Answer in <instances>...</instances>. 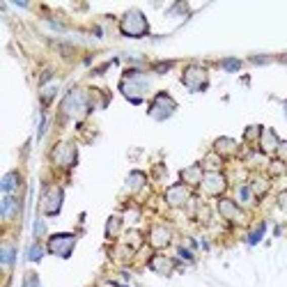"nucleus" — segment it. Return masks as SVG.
<instances>
[{"label":"nucleus","mask_w":287,"mask_h":287,"mask_svg":"<svg viewBox=\"0 0 287 287\" xmlns=\"http://www.w3.org/2000/svg\"><path fill=\"white\" fill-rule=\"evenodd\" d=\"M119 88H122L124 97H127L129 101L140 104L143 97L147 94V90H149V78L147 76H143L140 71H127V76H124V80H122Z\"/></svg>","instance_id":"obj_1"},{"label":"nucleus","mask_w":287,"mask_h":287,"mask_svg":"<svg viewBox=\"0 0 287 287\" xmlns=\"http://www.w3.org/2000/svg\"><path fill=\"white\" fill-rule=\"evenodd\" d=\"M119 30H122L127 37H143V35H147L149 25L140 10H129L124 14L122 23H119Z\"/></svg>","instance_id":"obj_2"},{"label":"nucleus","mask_w":287,"mask_h":287,"mask_svg":"<svg viewBox=\"0 0 287 287\" xmlns=\"http://www.w3.org/2000/svg\"><path fill=\"white\" fill-rule=\"evenodd\" d=\"M62 110H65V115H69V117H76V119L83 117V115L90 110L85 92H80V90H71V92L65 97V101H62Z\"/></svg>","instance_id":"obj_3"},{"label":"nucleus","mask_w":287,"mask_h":287,"mask_svg":"<svg viewBox=\"0 0 287 287\" xmlns=\"http://www.w3.org/2000/svg\"><path fill=\"white\" fill-rule=\"evenodd\" d=\"M175 108H177V104L173 101V97L166 94V92H161V94L154 97L152 106H149V115H152L154 119H166V117H170V115L175 113Z\"/></svg>","instance_id":"obj_4"},{"label":"nucleus","mask_w":287,"mask_h":287,"mask_svg":"<svg viewBox=\"0 0 287 287\" xmlns=\"http://www.w3.org/2000/svg\"><path fill=\"white\" fill-rule=\"evenodd\" d=\"M182 83L186 85L191 92H200V90L207 88V69H202V67H198V65L186 67V71H184V76H182Z\"/></svg>","instance_id":"obj_5"},{"label":"nucleus","mask_w":287,"mask_h":287,"mask_svg":"<svg viewBox=\"0 0 287 287\" xmlns=\"http://www.w3.org/2000/svg\"><path fill=\"white\" fill-rule=\"evenodd\" d=\"M74 246H76L74 234H55L49 241V251L53 253V255H58V258H69Z\"/></svg>","instance_id":"obj_6"},{"label":"nucleus","mask_w":287,"mask_h":287,"mask_svg":"<svg viewBox=\"0 0 287 287\" xmlns=\"http://www.w3.org/2000/svg\"><path fill=\"white\" fill-rule=\"evenodd\" d=\"M53 161L62 168H71L76 163V147L71 143H60L53 149Z\"/></svg>","instance_id":"obj_7"},{"label":"nucleus","mask_w":287,"mask_h":287,"mask_svg":"<svg viewBox=\"0 0 287 287\" xmlns=\"http://www.w3.org/2000/svg\"><path fill=\"white\" fill-rule=\"evenodd\" d=\"M60 207H62V188H49L44 193V198H42V209H44V214H49V216H55V214L60 212Z\"/></svg>","instance_id":"obj_8"},{"label":"nucleus","mask_w":287,"mask_h":287,"mask_svg":"<svg viewBox=\"0 0 287 287\" xmlns=\"http://www.w3.org/2000/svg\"><path fill=\"white\" fill-rule=\"evenodd\" d=\"M202 188L207 195H218L225 188V177L221 173H207L202 177Z\"/></svg>","instance_id":"obj_9"},{"label":"nucleus","mask_w":287,"mask_h":287,"mask_svg":"<svg viewBox=\"0 0 287 287\" xmlns=\"http://www.w3.org/2000/svg\"><path fill=\"white\" fill-rule=\"evenodd\" d=\"M166 200H168V204H173V207H182V204L188 200L186 186H173L168 193H166Z\"/></svg>","instance_id":"obj_10"},{"label":"nucleus","mask_w":287,"mask_h":287,"mask_svg":"<svg viewBox=\"0 0 287 287\" xmlns=\"http://www.w3.org/2000/svg\"><path fill=\"white\" fill-rule=\"evenodd\" d=\"M149 241H152V246H156V248L168 246V243H170V230L163 228V225L154 228L152 234H149Z\"/></svg>","instance_id":"obj_11"},{"label":"nucleus","mask_w":287,"mask_h":287,"mask_svg":"<svg viewBox=\"0 0 287 287\" xmlns=\"http://www.w3.org/2000/svg\"><path fill=\"white\" fill-rule=\"evenodd\" d=\"M218 212L228 218V221H239V218H241V212H239V207L232 200H221V202H218Z\"/></svg>","instance_id":"obj_12"},{"label":"nucleus","mask_w":287,"mask_h":287,"mask_svg":"<svg viewBox=\"0 0 287 287\" xmlns=\"http://www.w3.org/2000/svg\"><path fill=\"white\" fill-rule=\"evenodd\" d=\"M149 267L154 269L156 273H161V276H168L170 271H173V260H168V258H154L152 262H149Z\"/></svg>","instance_id":"obj_13"},{"label":"nucleus","mask_w":287,"mask_h":287,"mask_svg":"<svg viewBox=\"0 0 287 287\" xmlns=\"http://www.w3.org/2000/svg\"><path fill=\"white\" fill-rule=\"evenodd\" d=\"M182 179L186 184H202V168L200 166H191L182 173Z\"/></svg>","instance_id":"obj_14"},{"label":"nucleus","mask_w":287,"mask_h":287,"mask_svg":"<svg viewBox=\"0 0 287 287\" xmlns=\"http://www.w3.org/2000/svg\"><path fill=\"white\" fill-rule=\"evenodd\" d=\"M16 186H19V175H16V173H7L5 179H3V191H5V195L14 193Z\"/></svg>","instance_id":"obj_15"},{"label":"nucleus","mask_w":287,"mask_h":287,"mask_svg":"<svg viewBox=\"0 0 287 287\" xmlns=\"http://www.w3.org/2000/svg\"><path fill=\"white\" fill-rule=\"evenodd\" d=\"M262 147L267 149V152H276V149L280 147V143H278V138H276V134H273V131H264Z\"/></svg>","instance_id":"obj_16"},{"label":"nucleus","mask_w":287,"mask_h":287,"mask_svg":"<svg viewBox=\"0 0 287 287\" xmlns=\"http://www.w3.org/2000/svg\"><path fill=\"white\" fill-rule=\"evenodd\" d=\"M234 149H237V143H234V140H230V138L216 140V152L218 154H232Z\"/></svg>","instance_id":"obj_17"},{"label":"nucleus","mask_w":287,"mask_h":287,"mask_svg":"<svg viewBox=\"0 0 287 287\" xmlns=\"http://www.w3.org/2000/svg\"><path fill=\"white\" fill-rule=\"evenodd\" d=\"M143 184H145V175L143 173H131L129 177H127V186H129L131 191H138Z\"/></svg>","instance_id":"obj_18"},{"label":"nucleus","mask_w":287,"mask_h":287,"mask_svg":"<svg viewBox=\"0 0 287 287\" xmlns=\"http://www.w3.org/2000/svg\"><path fill=\"white\" fill-rule=\"evenodd\" d=\"M19 207V202H16L12 195H5V200H3V216L5 218H10L12 214H14V209Z\"/></svg>","instance_id":"obj_19"},{"label":"nucleus","mask_w":287,"mask_h":287,"mask_svg":"<svg viewBox=\"0 0 287 287\" xmlns=\"http://www.w3.org/2000/svg\"><path fill=\"white\" fill-rule=\"evenodd\" d=\"M119 225H122V221H119L117 216H113V218L108 221V228H106V234H108V237L117 234V232H119Z\"/></svg>","instance_id":"obj_20"},{"label":"nucleus","mask_w":287,"mask_h":287,"mask_svg":"<svg viewBox=\"0 0 287 287\" xmlns=\"http://www.w3.org/2000/svg\"><path fill=\"white\" fill-rule=\"evenodd\" d=\"M28 255H30V260H32V262H39V260H42V255H44V251H42V246H39V243H35V246L30 248V253H28Z\"/></svg>","instance_id":"obj_21"},{"label":"nucleus","mask_w":287,"mask_h":287,"mask_svg":"<svg viewBox=\"0 0 287 287\" xmlns=\"http://www.w3.org/2000/svg\"><path fill=\"white\" fill-rule=\"evenodd\" d=\"M12 260H14V248H12V246H3V262L10 267Z\"/></svg>","instance_id":"obj_22"},{"label":"nucleus","mask_w":287,"mask_h":287,"mask_svg":"<svg viewBox=\"0 0 287 287\" xmlns=\"http://www.w3.org/2000/svg\"><path fill=\"white\" fill-rule=\"evenodd\" d=\"M21 287H39V278H37L35 273H25V280Z\"/></svg>","instance_id":"obj_23"},{"label":"nucleus","mask_w":287,"mask_h":287,"mask_svg":"<svg viewBox=\"0 0 287 287\" xmlns=\"http://www.w3.org/2000/svg\"><path fill=\"white\" fill-rule=\"evenodd\" d=\"M223 69L237 71L239 69V60H223Z\"/></svg>","instance_id":"obj_24"},{"label":"nucleus","mask_w":287,"mask_h":287,"mask_svg":"<svg viewBox=\"0 0 287 287\" xmlns=\"http://www.w3.org/2000/svg\"><path fill=\"white\" fill-rule=\"evenodd\" d=\"M239 200H241V202H248V200H251V188L248 186L239 188Z\"/></svg>","instance_id":"obj_25"},{"label":"nucleus","mask_w":287,"mask_h":287,"mask_svg":"<svg viewBox=\"0 0 287 287\" xmlns=\"http://www.w3.org/2000/svg\"><path fill=\"white\" fill-rule=\"evenodd\" d=\"M264 234V225H260L258 230H255V232L251 234V243H255V241H260V237H262Z\"/></svg>","instance_id":"obj_26"},{"label":"nucleus","mask_w":287,"mask_h":287,"mask_svg":"<svg viewBox=\"0 0 287 287\" xmlns=\"http://www.w3.org/2000/svg\"><path fill=\"white\" fill-rule=\"evenodd\" d=\"M55 90H58V88H49V90H44V101H51V99H53Z\"/></svg>","instance_id":"obj_27"},{"label":"nucleus","mask_w":287,"mask_h":287,"mask_svg":"<svg viewBox=\"0 0 287 287\" xmlns=\"http://www.w3.org/2000/svg\"><path fill=\"white\" fill-rule=\"evenodd\" d=\"M39 234H44V223L37 221L35 223V237H39Z\"/></svg>","instance_id":"obj_28"},{"label":"nucleus","mask_w":287,"mask_h":287,"mask_svg":"<svg viewBox=\"0 0 287 287\" xmlns=\"http://www.w3.org/2000/svg\"><path fill=\"white\" fill-rule=\"evenodd\" d=\"M278 204H280L282 209H287V191H285V193H280V198H278Z\"/></svg>","instance_id":"obj_29"},{"label":"nucleus","mask_w":287,"mask_h":287,"mask_svg":"<svg viewBox=\"0 0 287 287\" xmlns=\"http://www.w3.org/2000/svg\"><path fill=\"white\" fill-rule=\"evenodd\" d=\"M278 152H280V154H287V143H280V147H278Z\"/></svg>","instance_id":"obj_30"},{"label":"nucleus","mask_w":287,"mask_h":287,"mask_svg":"<svg viewBox=\"0 0 287 287\" xmlns=\"http://www.w3.org/2000/svg\"><path fill=\"white\" fill-rule=\"evenodd\" d=\"M285 115H287V104H285Z\"/></svg>","instance_id":"obj_31"}]
</instances>
